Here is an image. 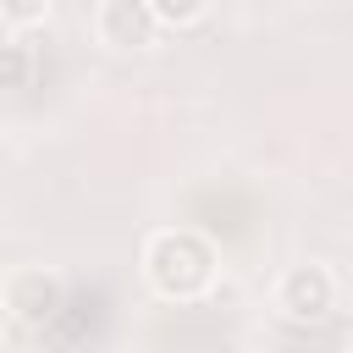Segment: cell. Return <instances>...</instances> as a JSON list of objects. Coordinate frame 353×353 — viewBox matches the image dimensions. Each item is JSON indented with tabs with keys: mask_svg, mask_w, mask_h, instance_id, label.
<instances>
[{
	"mask_svg": "<svg viewBox=\"0 0 353 353\" xmlns=\"http://www.w3.org/2000/svg\"><path fill=\"white\" fill-rule=\"evenodd\" d=\"M94 39L105 50H149L160 39V17L149 11V0H99L94 6Z\"/></svg>",
	"mask_w": 353,
	"mask_h": 353,
	"instance_id": "4",
	"label": "cell"
},
{
	"mask_svg": "<svg viewBox=\"0 0 353 353\" xmlns=\"http://www.w3.org/2000/svg\"><path fill=\"white\" fill-rule=\"evenodd\" d=\"M336 298H342L336 270H331V265H320V259L287 265V270L276 276V292H270L276 314H281V320H292V325H320V320L336 309Z\"/></svg>",
	"mask_w": 353,
	"mask_h": 353,
	"instance_id": "3",
	"label": "cell"
},
{
	"mask_svg": "<svg viewBox=\"0 0 353 353\" xmlns=\"http://www.w3.org/2000/svg\"><path fill=\"white\" fill-rule=\"evenodd\" d=\"M33 77V55L22 39H0V88H28Z\"/></svg>",
	"mask_w": 353,
	"mask_h": 353,
	"instance_id": "5",
	"label": "cell"
},
{
	"mask_svg": "<svg viewBox=\"0 0 353 353\" xmlns=\"http://www.w3.org/2000/svg\"><path fill=\"white\" fill-rule=\"evenodd\" d=\"M210 6H215V0H149V11L160 17V28H188V22H199Z\"/></svg>",
	"mask_w": 353,
	"mask_h": 353,
	"instance_id": "6",
	"label": "cell"
},
{
	"mask_svg": "<svg viewBox=\"0 0 353 353\" xmlns=\"http://www.w3.org/2000/svg\"><path fill=\"white\" fill-rule=\"evenodd\" d=\"M0 303H6L17 331H50L66 309V281L50 265H17L0 281Z\"/></svg>",
	"mask_w": 353,
	"mask_h": 353,
	"instance_id": "2",
	"label": "cell"
},
{
	"mask_svg": "<svg viewBox=\"0 0 353 353\" xmlns=\"http://www.w3.org/2000/svg\"><path fill=\"white\" fill-rule=\"evenodd\" d=\"M0 17H6V28H39L44 17H50V0H0Z\"/></svg>",
	"mask_w": 353,
	"mask_h": 353,
	"instance_id": "7",
	"label": "cell"
},
{
	"mask_svg": "<svg viewBox=\"0 0 353 353\" xmlns=\"http://www.w3.org/2000/svg\"><path fill=\"white\" fill-rule=\"evenodd\" d=\"M138 265H143V281H149L165 303H193V298H204V292L215 287V270H221L215 243H210L204 232H193V226H160V232H149Z\"/></svg>",
	"mask_w": 353,
	"mask_h": 353,
	"instance_id": "1",
	"label": "cell"
},
{
	"mask_svg": "<svg viewBox=\"0 0 353 353\" xmlns=\"http://www.w3.org/2000/svg\"><path fill=\"white\" fill-rule=\"evenodd\" d=\"M347 353H353V331H347Z\"/></svg>",
	"mask_w": 353,
	"mask_h": 353,
	"instance_id": "8",
	"label": "cell"
}]
</instances>
